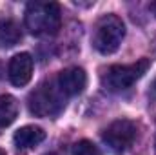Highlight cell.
<instances>
[{
    "label": "cell",
    "mask_w": 156,
    "mask_h": 155,
    "mask_svg": "<svg viewBox=\"0 0 156 155\" xmlns=\"http://www.w3.org/2000/svg\"><path fill=\"white\" fill-rule=\"evenodd\" d=\"M26 28L29 33L44 37V35H55L60 29V6L55 2H31L26 7L24 17Z\"/></svg>",
    "instance_id": "obj_1"
},
{
    "label": "cell",
    "mask_w": 156,
    "mask_h": 155,
    "mask_svg": "<svg viewBox=\"0 0 156 155\" xmlns=\"http://www.w3.org/2000/svg\"><path fill=\"white\" fill-rule=\"evenodd\" d=\"M151 66L149 59H140L134 64H115L102 73V86L107 91H123L131 88L138 78L144 77Z\"/></svg>",
    "instance_id": "obj_2"
},
{
    "label": "cell",
    "mask_w": 156,
    "mask_h": 155,
    "mask_svg": "<svg viewBox=\"0 0 156 155\" xmlns=\"http://www.w3.org/2000/svg\"><path fill=\"white\" fill-rule=\"evenodd\" d=\"M29 112L35 117H56L66 106V95L60 91L58 84L44 82L27 99Z\"/></svg>",
    "instance_id": "obj_3"
},
{
    "label": "cell",
    "mask_w": 156,
    "mask_h": 155,
    "mask_svg": "<svg viewBox=\"0 0 156 155\" xmlns=\"http://www.w3.org/2000/svg\"><path fill=\"white\" fill-rule=\"evenodd\" d=\"M123 37H125V26L122 18L116 15H104L94 26L93 46L102 55H111L120 47Z\"/></svg>",
    "instance_id": "obj_4"
},
{
    "label": "cell",
    "mask_w": 156,
    "mask_h": 155,
    "mask_svg": "<svg viewBox=\"0 0 156 155\" xmlns=\"http://www.w3.org/2000/svg\"><path fill=\"white\" fill-rule=\"evenodd\" d=\"M136 124L133 120L127 119H120L111 122L104 133H102V141L105 142V146L115 152V153H123L125 150H129L133 146V142L136 141Z\"/></svg>",
    "instance_id": "obj_5"
},
{
    "label": "cell",
    "mask_w": 156,
    "mask_h": 155,
    "mask_svg": "<svg viewBox=\"0 0 156 155\" xmlns=\"http://www.w3.org/2000/svg\"><path fill=\"white\" fill-rule=\"evenodd\" d=\"M56 84L66 97H75V95H80L83 91V88L87 84V75L82 68H76V66L66 68L64 71L58 73Z\"/></svg>",
    "instance_id": "obj_6"
},
{
    "label": "cell",
    "mask_w": 156,
    "mask_h": 155,
    "mask_svg": "<svg viewBox=\"0 0 156 155\" xmlns=\"http://www.w3.org/2000/svg\"><path fill=\"white\" fill-rule=\"evenodd\" d=\"M33 75V59L29 53H18L9 60L7 77L13 86H26Z\"/></svg>",
    "instance_id": "obj_7"
},
{
    "label": "cell",
    "mask_w": 156,
    "mask_h": 155,
    "mask_svg": "<svg viewBox=\"0 0 156 155\" xmlns=\"http://www.w3.org/2000/svg\"><path fill=\"white\" fill-rule=\"evenodd\" d=\"M44 139H45V131L40 126H22L13 135V142H15V146L18 150L35 148V146H38Z\"/></svg>",
    "instance_id": "obj_8"
},
{
    "label": "cell",
    "mask_w": 156,
    "mask_h": 155,
    "mask_svg": "<svg viewBox=\"0 0 156 155\" xmlns=\"http://www.w3.org/2000/svg\"><path fill=\"white\" fill-rule=\"evenodd\" d=\"M22 39L20 26L13 18H2L0 20V47H13Z\"/></svg>",
    "instance_id": "obj_9"
},
{
    "label": "cell",
    "mask_w": 156,
    "mask_h": 155,
    "mask_svg": "<svg viewBox=\"0 0 156 155\" xmlns=\"http://www.w3.org/2000/svg\"><path fill=\"white\" fill-rule=\"evenodd\" d=\"M18 117V100L11 95L0 97V128H5L15 122Z\"/></svg>",
    "instance_id": "obj_10"
},
{
    "label": "cell",
    "mask_w": 156,
    "mask_h": 155,
    "mask_svg": "<svg viewBox=\"0 0 156 155\" xmlns=\"http://www.w3.org/2000/svg\"><path fill=\"white\" fill-rule=\"evenodd\" d=\"M73 155H102V152L91 141L83 139V141H78L73 146Z\"/></svg>",
    "instance_id": "obj_11"
},
{
    "label": "cell",
    "mask_w": 156,
    "mask_h": 155,
    "mask_svg": "<svg viewBox=\"0 0 156 155\" xmlns=\"http://www.w3.org/2000/svg\"><path fill=\"white\" fill-rule=\"evenodd\" d=\"M151 89H153V93H154V97H156V78L153 80V86H151Z\"/></svg>",
    "instance_id": "obj_12"
},
{
    "label": "cell",
    "mask_w": 156,
    "mask_h": 155,
    "mask_svg": "<svg viewBox=\"0 0 156 155\" xmlns=\"http://www.w3.org/2000/svg\"><path fill=\"white\" fill-rule=\"evenodd\" d=\"M2 73H4V70H2V64H0V78H2Z\"/></svg>",
    "instance_id": "obj_13"
},
{
    "label": "cell",
    "mask_w": 156,
    "mask_h": 155,
    "mask_svg": "<svg viewBox=\"0 0 156 155\" xmlns=\"http://www.w3.org/2000/svg\"><path fill=\"white\" fill-rule=\"evenodd\" d=\"M0 155H5V152H4V150H0Z\"/></svg>",
    "instance_id": "obj_14"
},
{
    "label": "cell",
    "mask_w": 156,
    "mask_h": 155,
    "mask_svg": "<svg viewBox=\"0 0 156 155\" xmlns=\"http://www.w3.org/2000/svg\"><path fill=\"white\" fill-rule=\"evenodd\" d=\"M45 155H56V153H45Z\"/></svg>",
    "instance_id": "obj_15"
}]
</instances>
